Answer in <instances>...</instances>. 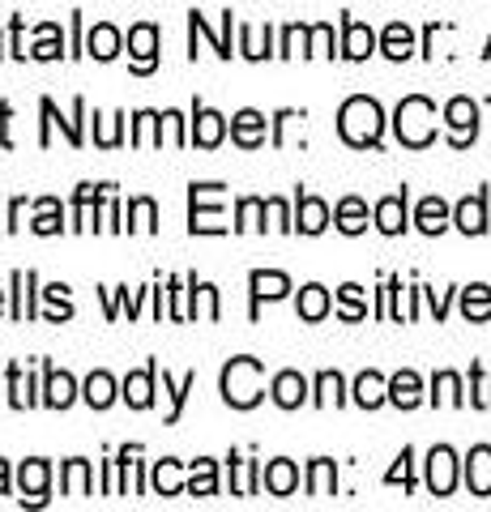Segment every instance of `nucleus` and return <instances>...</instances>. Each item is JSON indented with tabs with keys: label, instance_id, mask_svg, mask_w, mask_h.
<instances>
[{
	"label": "nucleus",
	"instance_id": "f257e3e1",
	"mask_svg": "<svg viewBox=\"0 0 491 512\" xmlns=\"http://www.w3.org/2000/svg\"><path fill=\"white\" fill-rule=\"evenodd\" d=\"M338 133L342 141H351V146H376L380 133H385V111H380L376 99L368 94H355V99H346L342 111H338Z\"/></svg>",
	"mask_w": 491,
	"mask_h": 512
},
{
	"label": "nucleus",
	"instance_id": "f03ea898",
	"mask_svg": "<svg viewBox=\"0 0 491 512\" xmlns=\"http://www.w3.org/2000/svg\"><path fill=\"white\" fill-rule=\"evenodd\" d=\"M393 128H398V141L410 146V150L432 146V137H436V107H432V99H423V94L402 99L398 116H393Z\"/></svg>",
	"mask_w": 491,
	"mask_h": 512
},
{
	"label": "nucleus",
	"instance_id": "7ed1b4c3",
	"mask_svg": "<svg viewBox=\"0 0 491 512\" xmlns=\"http://www.w3.org/2000/svg\"><path fill=\"white\" fill-rule=\"evenodd\" d=\"M223 397L235 410H248L261 402V359H231L223 367Z\"/></svg>",
	"mask_w": 491,
	"mask_h": 512
},
{
	"label": "nucleus",
	"instance_id": "20e7f679",
	"mask_svg": "<svg viewBox=\"0 0 491 512\" xmlns=\"http://www.w3.org/2000/svg\"><path fill=\"white\" fill-rule=\"evenodd\" d=\"M427 487H432V495H453L457 487V457L449 444H440L427 453Z\"/></svg>",
	"mask_w": 491,
	"mask_h": 512
},
{
	"label": "nucleus",
	"instance_id": "39448f33",
	"mask_svg": "<svg viewBox=\"0 0 491 512\" xmlns=\"http://www.w3.org/2000/svg\"><path fill=\"white\" fill-rule=\"evenodd\" d=\"M445 124L453 133V146H470L474 133H479V103L474 99H453L445 107Z\"/></svg>",
	"mask_w": 491,
	"mask_h": 512
},
{
	"label": "nucleus",
	"instance_id": "423d86ee",
	"mask_svg": "<svg viewBox=\"0 0 491 512\" xmlns=\"http://www.w3.org/2000/svg\"><path fill=\"white\" fill-rule=\"evenodd\" d=\"M129 52H133V69L137 73H150L154 60H158V30L150 22H141L129 30Z\"/></svg>",
	"mask_w": 491,
	"mask_h": 512
},
{
	"label": "nucleus",
	"instance_id": "0eeeda50",
	"mask_svg": "<svg viewBox=\"0 0 491 512\" xmlns=\"http://www.w3.org/2000/svg\"><path fill=\"white\" fill-rule=\"evenodd\" d=\"M453 222H457V227H462L466 235H483V231H487V192H474V197L457 201Z\"/></svg>",
	"mask_w": 491,
	"mask_h": 512
},
{
	"label": "nucleus",
	"instance_id": "6e6552de",
	"mask_svg": "<svg viewBox=\"0 0 491 512\" xmlns=\"http://www.w3.org/2000/svg\"><path fill=\"white\" fill-rule=\"evenodd\" d=\"M466 487L474 495H491V448L487 444L470 448V457H466Z\"/></svg>",
	"mask_w": 491,
	"mask_h": 512
},
{
	"label": "nucleus",
	"instance_id": "1a4fd4ad",
	"mask_svg": "<svg viewBox=\"0 0 491 512\" xmlns=\"http://www.w3.org/2000/svg\"><path fill=\"white\" fill-rule=\"evenodd\" d=\"M376 227L385 235H402L406 231V188L376 205Z\"/></svg>",
	"mask_w": 491,
	"mask_h": 512
},
{
	"label": "nucleus",
	"instance_id": "9d476101",
	"mask_svg": "<svg viewBox=\"0 0 491 512\" xmlns=\"http://www.w3.org/2000/svg\"><path fill=\"white\" fill-rule=\"evenodd\" d=\"M342 56H351V60H363V56H372V47H376V35L363 22H355V18H346L342 22Z\"/></svg>",
	"mask_w": 491,
	"mask_h": 512
},
{
	"label": "nucleus",
	"instance_id": "9b49d317",
	"mask_svg": "<svg viewBox=\"0 0 491 512\" xmlns=\"http://www.w3.org/2000/svg\"><path fill=\"white\" fill-rule=\"evenodd\" d=\"M389 402L402 406V410H415L423 402V380L415 372H398L389 380Z\"/></svg>",
	"mask_w": 491,
	"mask_h": 512
},
{
	"label": "nucleus",
	"instance_id": "f8f14e48",
	"mask_svg": "<svg viewBox=\"0 0 491 512\" xmlns=\"http://www.w3.org/2000/svg\"><path fill=\"white\" fill-rule=\"evenodd\" d=\"M154 376H158V367L150 363L146 372H133L129 380H124V402H129L133 410H146L154 402Z\"/></svg>",
	"mask_w": 491,
	"mask_h": 512
},
{
	"label": "nucleus",
	"instance_id": "ddd939ff",
	"mask_svg": "<svg viewBox=\"0 0 491 512\" xmlns=\"http://www.w3.org/2000/svg\"><path fill=\"white\" fill-rule=\"evenodd\" d=\"M308 397V380L299 376V372H282V376H274V402L282 406V410H295L299 402Z\"/></svg>",
	"mask_w": 491,
	"mask_h": 512
},
{
	"label": "nucleus",
	"instance_id": "4468645a",
	"mask_svg": "<svg viewBox=\"0 0 491 512\" xmlns=\"http://www.w3.org/2000/svg\"><path fill=\"white\" fill-rule=\"evenodd\" d=\"M231 133H235V141H240L244 150L261 146V141H265V116H261V111H240V116L231 120Z\"/></svg>",
	"mask_w": 491,
	"mask_h": 512
},
{
	"label": "nucleus",
	"instance_id": "2eb2a0df",
	"mask_svg": "<svg viewBox=\"0 0 491 512\" xmlns=\"http://www.w3.org/2000/svg\"><path fill=\"white\" fill-rule=\"evenodd\" d=\"M304 235H321L329 227V205L321 197H299V222H295Z\"/></svg>",
	"mask_w": 491,
	"mask_h": 512
},
{
	"label": "nucleus",
	"instance_id": "dca6fc26",
	"mask_svg": "<svg viewBox=\"0 0 491 512\" xmlns=\"http://www.w3.org/2000/svg\"><path fill=\"white\" fill-rule=\"evenodd\" d=\"M355 402L363 410H376L380 402H389V380L385 376H376V372H363L355 380Z\"/></svg>",
	"mask_w": 491,
	"mask_h": 512
},
{
	"label": "nucleus",
	"instance_id": "f3484780",
	"mask_svg": "<svg viewBox=\"0 0 491 512\" xmlns=\"http://www.w3.org/2000/svg\"><path fill=\"white\" fill-rule=\"evenodd\" d=\"M415 222H419V231H423V235H440V231L449 227V205L440 201V197H423Z\"/></svg>",
	"mask_w": 491,
	"mask_h": 512
},
{
	"label": "nucleus",
	"instance_id": "a211bd4d",
	"mask_svg": "<svg viewBox=\"0 0 491 512\" xmlns=\"http://www.w3.org/2000/svg\"><path fill=\"white\" fill-rule=\"evenodd\" d=\"M265 487L274 491V495H291L299 487V470L291 466L287 457H278V461H269L265 466Z\"/></svg>",
	"mask_w": 491,
	"mask_h": 512
},
{
	"label": "nucleus",
	"instance_id": "6ab92c4d",
	"mask_svg": "<svg viewBox=\"0 0 491 512\" xmlns=\"http://www.w3.org/2000/svg\"><path fill=\"white\" fill-rule=\"evenodd\" d=\"M47 461H26L22 466V474H18V483H22V500H30V504H43V491H47Z\"/></svg>",
	"mask_w": 491,
	"mask_h": 512
},
{
	"label": "nucleus",
	"instance_id": "aec40b11",
	"mask_svg": "<svg viewBox=\"0 0 491 512\" xmlns=\"http://www.w3.org/2000/svg\"><path fill=\"white\" fill-rule=\"evenodd\" d=\"M73 397H77L73 376H69V372H56V367H47V397H43V402L56 406V410H65Z\"/></svg>",
	"mask_w": 491,
	"mask_h": 512
},
{
	"label": "nucleus",
	"instance_id": "412c9836",
	"mask_svg": "<svg viewBox=\"0 0 491 512\" xmlns=\"http://www.w3.org/2000/svg\"><path fill=\"white\" fill-rule=\"evenodd\" d=\"M380 47H385L389 60H406L410 52H415V30H410L406 22H393L385 30V39H380Z\"/></svg>",
	"mask_w": 491,
	"mask_h": 512
},
{
	"label": "nucleus",
	"instance_id": "4be33fe9",
	"mask_svg": "<svg viewBox=\"0 0 491 512\" xmlns=\"http://www.w3.org/2000/svg\"><path fill=\"white\" fill-rule=\"evenodd\" d=\"M223 116L218 111H205V107H197V128H193V141L197 146H205V150H214L218 141H223Z\"/></svg>",
	"mask_w": 491,
	"mask_h": 512
},
{
	"label": "nucleus",
	"instance_id": "5701e85b",
	"mask_svg": "<svg viewBox=\"0 0 491 512\" xmlns=\"http://www.w3.org/2000/svg\"><path fill=\"white\" fill-rule=\"evenodd\" d=\"M86 52L90 56H99V60H112L116 52H120V30L116 26H94L90 30V39H86Z\"/></svg>",
	"mask_w": 491,
	"mask_h": 512
},
{
	"label": "nucleus",
	"instance_id": "b1692460",
	"mask_svg": "<svg viewBox=\"0 0 491 512\" xmlns=\"http://www.w3.org/2000/svg\"><path fill=\"white\" fill-rule=\"evenodd\" d=\"M291 291V282H287V274H274V269H269V274H265V269H257V274H252V299H282V295H287Z\"/></svg>",
	"mask_w": 491,
	"mask_h": 512
},
{
	"label": "nucleus",
	"instance_id": "393cba45",
	"mask_svg": "<svg viewBox=\"0 0 491 512\" xmlns=\"http://www.w3.org/2000/svg\"><path fill=\"white\" fill-rule=\"evenodd\" d=\"M334 487H338L334 461H329V457H316L312 470H308V495H334Z\"/></svg>",
	"mask_w": 491,
	"mask_h": 512
},
{
	"label": "nucleus",
	"instance_id": "a878e982",
	"mask_svg": "<svg viewBox=\"0 0 491 512\" xmlns=\"http://www.w3.org/2000/svg\"><path fill=\"white\" fill-rule=\"evenodd\" d=\"M462 312H466V320H487L491 316V286H483V282L466 286L462 291Z\"/></svg>",
	"mask_w": 491,
	"mask_h": 512
},
{
	"label": "nucleus",
	"instance_id": "bb28decb",
	"mask_svg": "<svg viewBox=\"0 0 491 512\" xmlns=\"http://www.w3.org/2000/svg\"><path fill=\"white\" fill-rule=\"evenodd\" d=\"M432 402H436V406H462V402H466L457 372H440V376L432 380Z\"/></svg>",
	"mask_w": 491,
	"mask_h": 512
},
{
	"label": "nucleus",
	"instance_id": "cd10ccee",
	"mask_svg": "<svg viewBox=\"0 0 491 512\" xmlns=\"http://www.w3.org/2000/svg\"><path fill=\"white\" fill-rule=\"evenodd\" d=\"M338 227H342L346 235H359L363 227H368V205H363L359 197H346V201L338 205Z\"/></svg>",
	"mask_w": 491,
	"mask_h": 512
},
{
	"label": "nucleus",
	"instance_id": "c85d7f7f",
	"mask_svg": "<svg viewBox=\"0 0 491 512\" xmlns=\"http://www.w3.org/2000/svg\"><path fill=\"white\" fill-rule=\"evenodd\" d=\"M329 312V291H325V286H304V291H299V316H304V320H321Z\"/></svg>",
	"mask_w": 491,
	"mask_h": 512
},
{
	"label": "nucleus",
	"instance_id": "c756f323",
	"mask_svg": "<svg viewBox=\"0 0 491 512\" xmlns=\"http://www.w3.org/2000/svg\"><path fill=\"white\" fill-rule=\"evenodd\" d=\"M112 397H116V380L107 376V372H94V376L86 380V402H90L94 410L112 406Z\"/></svg>",
	"mask_w": 491,
	"mask_h": 512
},
{
	"label": "nucleus",
	"instance_id": "7c9ffc66",
	"mask_svg": "<svg viewBox=\"0 0 491 512\" xmlns=\"http://www.w3.org/2000/svg\"><path fill=\"white\" fill-rule=\"evenodd\" d=\"M154 491L158 495H180V461H158L154 466Z\"/></svg>",
	"mask_w": 491,
	"mask_h": 512
},
{
	"label": "nucleus",
	"instance_id": "2f4dec72",
	"mask_svg": "<svg viewBox=\"0 0 491 512\" xmlns=\"http://www.w3.org/2000/svg\"><path fill=\"white\" fill-rule=\"evenodd\" d=\"M316 406H342V376L338 372L316 376Z\"/></svg>",
	"mask_w": 491,
	"mask_h": 512
},
{
	"label": "nucleus",
	"instance_id": "473e14b6",
	"mask_svg": "<svg viewBox=\"0 0 491 512\" xmlns=\"http://www.w3.org/2000/svg\"><path fill=\"white\" fill-rule=\"evenodd\" d=\"M188 491L193 495H214L218 491V478H214V461H193V478H188Z\"/></svg>",
	"mask_w": 491,
	"mask_h": 512
},
{
	"label": "nucleus",
	"instance_id": "72a5a7b5",
	"mask_svg": "<svg viewBox=\"0 0 491 512\" xmlns=\"http://www.w3.org/2000/svg\"><path fill=\"white\" fill-rule=\"evenodd\" d=\"M193 384H197V372H188V376H184L180 384H171V376L163 372V389L171 393V414H167V419H171V423H176V419H180V406H184V397H188V389H193Z\"/></svg>",
	"mask_w": 491,
	"mask_h": 512
},
{
	"label": "nucleus",
	"instance_id": "f704fd0d",
	"mask_svg": "<svg viewBox=\"0 0 491 512\" xmlns=\"http://www.w3.org/2000/svg\"><path fill=\"white\" fill-rule=\"evenodd\" d=\"M65 491L69 495H90V466L86 461H69L65 466Z\"/></svg>",
	"mask_w": 491,
	"mask_h": 512
},
{
	"label": "nucleus",
	"instance_id": "c9c22d12",
	"mask_svg": "<svg viewBox=\"0 0 491 512\" xmlns=\"http://www.w3.org/2000/svg\"><path fill=\"white\" fill-rule=\"evenodd\" d=\"M338 299H342V316L346 320H363V316H368V308H363V291H359L355 282H346L342 291H338Z\"/></svg>",
	"mask_w": 491,
	"mask_h": 512
},
{
	"label": "nucleus",
	"instance_id": "e433bc0d",
	"mask_svg": "<svg viewBox=\"0 0 491 512\" xmlns=\"http://www.w3.org/2000/svg\"><path fill=\"white\" fill-rule=\"evenodd\" d=\"M470 402L479 406V410H491V380L483 376V367H479V363L470 367Z\"/></svg>",
	"mask_w": 491,
	"mask_h": 512
},
{
	"label": "nucleus",
	"instance_id": "4c0bfd02",
	"mask_svg": "<svg viewBox=\"0 0 491 512\" xmlns=\"http://www.w3.org/2000/svg\"><path fill=\"white\" fill-rule=\"evenodd\" d=\"M308 56H334V26L308 30Z\"/></svg>",
	"mask_w": 491,
	"mask_h": 512
},
{
	"label": "nucleus",
	"instance_id": "58836bf2",
	"mask_svg": "<svg viewBox=\"0 0 491 512\" xmlns=\"http://www.w3.org/2000/svg\"><path fill=\"white\" fill-rule=\"evenodd\" d=\"M35 231H39V235H56V231H60V205H56L52 197H47V201H39Z\"/></svg>",
	"mask_w": 491,
	"mask_h": 512
},
{
	"label": "nucleus",
	"instance_id": "ea45409f",
	"mask_svg": "<svg viewBox=\"0 0 491 512\" xmlns=\"http://www.w3.org/2000/svg\"><path fill=\"white\" fill-rule=\"evenodd\" d=\"M9 389H13V406H18V410L35 406V397H30V380H22V367L18 363L9 367Z\"/></svg>",
	"mask_w": 491,
	"mask_h": 512
},
{
	"label": "nucleus",
	"instance_id": "a19ab883",
	"mask_svg": "<svg viewBox=\"0 0 491 512\" xmlns=\"http://www.w3.org/2000/svg\"><path fill=\"white\" fill-rule=\"evenodd\" d=\"M154 218H158L154 201H150V197H137V201H133V222H129V227H133V231H154Z\"/></svg>",
	"mask_w": 491,
	"mask_h": 512
},
{
	"label": "nucleus",
	"instance_id": "79ce46f5",
	"mask_svg": "<svg viewBox=\"0 0 491 512\" xmlns=\"http://www.w3.org/2000/svg\"><path fill=\"white\" fill-rule=\"evenodd\" d=\"M410 461H415V453H410V448H402L398 466H393V470L385 474V483H402L406 491H410V487H415V470H410Z\"/></svg>",
	"mask_w": 491,
	"mask_h": 512
},
{
	"label": "nucleus",
	"instance_id": "37998d69",
	"mask_svg": "<svg viewBox=\"0 0 491 512\" xmlns=\"http://www.w3.org/2000/svg\"><path fill=\"white\" fill-rule=\"evenodd\" d=\"M43 295H47V303H52V320H69L73 316V308H69V286L56 282V286H47Z\"/></svg>",
	"mask_w": 491,
	"mask_h": 512
},
{
	"label": "nucleus",
	"instance_id": "c03bdc74",
	"mask_svg": "<svg viewBox=\"0 0 491 512\" xmlns=\"http://www.w3.org/2000/svg\"><path fill=\"white\" fill-rule=\"evenodd\" d=\"M60 30L56 26H39V47H35V52H30V56H39V60H56L60 56Z\"/></svg>",
	"mask_w": 491,
	"mask_h": 512
},
{
	"label": "nucleus",
	"instance_id": "a18cd8bd",
	"mask_svg": "<svg viewBox=\"0 0 491 512\" xmlns=\"http://www.w3.org/2000/svg\"><path fill=\"white\" fill-rule=\"evenodd\" d=\"M265 210H269V205H265V201H257V197L240 201V222H235V227H240V231H248V227H265V222H257Z\"/></svg>",
	"mask_w": 491,
	"mask_h": 512
},
{
	"label": "nucleus",
	"instance_id": "49530a36",
	"mask_svg": "<svg viewBox=\"0 0 491 512\" xmlns=\"http://www.w3.org/2000/svg\"><path fill=\"white\" fill-rule=\"evenodd\" d=\"M244 56H252V60H261V56H269V43L261 47V30H252V26H244Z\"/></svg>",
	"mask_w": 491,
	"mask_h": 512
},
{
	"label": "nucleus",
	"instance_id": "de8ad7c7",
	"mask_svg": "<svg viewBox=\"0 0 491 512\" xmlns=\"http://www.w3.org/2000/svg\"><path fill=\"white\" fill-rule=\"evenodd\" d=\"M265 205H269V218H274L282 231H291V227H295V222L287 218V205H282V201H265Z\"/></svg>",
	"mask_w": 491,
	"mask_h": 512
},
{
	"label": "nucleus",
	"instance_id": "09e8293b",
	"mask_svg": "<svg viewBox=\"0 0 491 512\" xmlns=\"http://www.w3.org/2000/svg\"><path fill=\"white\" fill-rule=\"evenodd\" d=\"M5 491H9V466L0 461V495H5Z\"/></svg>",
	"mask_w": 491,
	"mask_h": 512
},
{
	"label": "nucleus",
	"instance_id": "8fccbe9b",
	"mask_svg": "<svg viewBox=\"0 0 491 512\" xmlns=\"http://www.w3.org/2000/svg\"><path fill=\"white\" fill-rule=\"evenodd\" d=\"M0 308H5V291H0Z\"/></svg>",
	"mask_w": 491,
	"mask_h": 512
},
{
	"label": "nucleus",
	"instance_id": "3c124183",
	"mask_svg": "<svg viewBox=\"0 0 491 512\" xmlns=\"http://www.w3.org/2000/svg\"><path fill=\"white\" fill-rule=\"evenodd\" d=\"M483 56H491V43H487V52H483Z\"/></svg>",
	"mask_w": 491,
	"mask_h": 512
}]
</instances>
